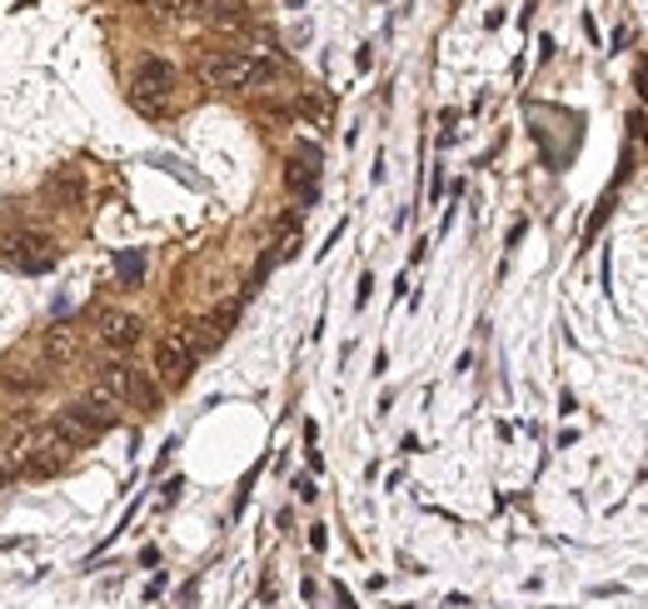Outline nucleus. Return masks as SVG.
<instances>
[{
    "label": "nucleus",
    "mask_w": 648,
    "mask_h": 609,
    "mask_svg": "<svg viewBox=\"0 0 648 609\" xmlns=\"http://www.w3.org/2000/svg\"><path fill=\"white\" fill-rule=\"evenodd\" d=\"M45 359H51L55 370H70L80 359V335L70 325H51L45 330Z\"/></svg>",
    "instance_id": "nucleus-8"
},
{
    "label": "nucleus",
    "mask_w": 648,
    "mask_h": 609,
    "mask_svg": "<svg viewBox=\"0 0 648 609\" xmlns=\"http://www.w3.org/2000/svg\"><path fill=\"white\" fill-rule=\"evenodd\" d=\"M135 5H150L155 11V5H175V0H135Z\"/></svg>",
    "instance_id": "nucleus-12"
},
{
    "label": "nucleus",
    "mask_w": 648,
    "mask_h": 609,
    "mask_svg": "<svg viewBox=\"0 0 648 609\" xmlns=\"http://www.w3.org/2000/svg\"><path fill=\"white\" fill-rule=\"evenodd\" d=\"M65 430V435L76 440V445H90L96 435H105V430H115L120 424V410H115V400H110L105 390H90V395H80V400H70L60 410V420H55Z\"/></svg>",
    "instance_id": "nucleus-2"
},
{
    "label": "nucleus",
    "mask_w": 648,
    "mask_h": 609,
    "mask_svg": "<svg viewBox=\"0 0 648 609\" xmlns=\"http://www.w3.org/2000/svg\"><path fill=\"white\" fill-rule=\"evenodd\" d=\"M194 359H200V350L190 345L185 330H170V335L155 340V375H160L165 390H185V385H190Z\"/></svg>",
    "instance_id": "nucleus-4"
},
{
    "label": "nucleus",
    "mask_w": 648,
    "mask_h": 609,
    "mask_svg": "<svg viewBox=\"0 0 648 609\" xmlns=\"http://www.w3.org/2000/svg\"><path fill=\"white\" fill-rule=\"evenodd\" d=\"M45 196H51L55 206H70V210H76L80 200H86V180H80V170H70V165H65V170H55L51 180H45Z\"/></svg>",
    "instance_id": "nucleus-9"
},
{
    "label": "nucleus",
    "mask_w": 648,
    "mask_h": 609,
    "mask_svg": "<svg viewBox=\"0 0 648 609\" xmlns=\"http://www.w3.org/2000/svg\"><path fill=\"white\" fill-rule=\"evenodd\" d=\"M225 325H230L225 315H205V320H194V325L185 330V335H190V345L200 350V355H205V350H215L220 340H225Z\"/></svg>",
    "instance_id": "nucleus-10"
},
{
    "label": "nucleus",
    "mask_w": 648,
    "mask_h": 609,
    "mask_svg": "<svg viewBox=\"0 0 648 609\" xmlns=\"http://www.w3.org/2000/svg\"><path fill=\"white\" fill-rule=\"evenodd\" d=\"M141 275H145L141 255H120V280H141Z\"/></svg>",
    "instance_id": "nucleus-11"
},
{
    "label": "nucleus",
    "mask_w": 648,
    "mask_h": 609,
    "mask_svg": "<svg viewBox=\"0 0 648 609\" xmlns=\"http://www.w3.org/2000/svg\"><path fill=\"white\" fill-rule=\"evenodd\" d=\"M5 261H11L15 270H25V275H41V270H51V265L60 261V245H55L45 230H15V235L5 240Z\"/></svg>",
    "instance_id": "nucleus-6"
},
{
    "label": "nucleus",
    "mask_w": 648,
    "mask_h": 609,
    "mask_svg": "<svg viewBox=\"0 0 648 609\" xmlns=\"http://www.w3.org/2000/svg\"><path fill=\"white\" fill-rule=\"evenodd\" d=\"M100 390L115 405H135V410H145V414L160 410V385H155L141 365H130V359H105V365H100Z\"/></svg>",
    "instance_id": "nucleus-3"
},
{
    "label": "nucleus",
    "mask_w": 648,
    "mask_h": 609,
    "mask_svg": "<svg viewBox=\"0 0 648 609\" xmlns=\"http://www.w3.org/2000/svg\"><path fill=\"white\" fill-rule=\"evenodd\" d=\"M96 335H100V345L105 350H135L141 345V335H145V325L130 310H105V315L96 320Z\"/></svg>",
    "instance_id": "nucleus-7"
},
{
    "label": "nucleus",
    "mask_w": 648,
    "mask_h": 609,
    "mask_svg": "<svg viewBox=\"0 0 648 609\" xmlns=\"http://www.w3.org/2000/svg\"><path fill=\"white\" fill-rule=\"evenodd\" d=\"M175 66L170 60H160V55H150V60H141L135 66V80H130V100L141 110H150V115H160L165 110V100L175 96Z\"/></svg>",
    "instance_id": "nucleus-5"
},
{
    "label": "nucleus",
    "mask_w": 648,
    "mask_h": 609,
    "mask_svg": "<svg viewBox=\"0 0 648 609\" xmlns=\"http://www.w3.org/2000/svg\"><path fill=\"white\" fill-rule=\"evenodd\" d=\"M194 76L205 80L210 90H249L280 76L270 55H245V51H205L194 60Z\"/></svg>",
    "instance_id": "nucleus-1"
}]
</instances>
